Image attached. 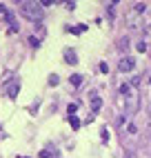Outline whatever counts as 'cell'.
Returning <instances> with one entry per match:
<instances>
[{"label": "cell", "mask_w": 151, "mask_h": 158, "mask_svg": "<svg viewBox=\"0 0 151 158\" xmlns=\"http://www.w3.org/2000/svg\"><path fill=\"white\" fill-rule=\"evenodd\" d=\"M20 14H22L25 18H29V20H34V23L42 20V16H45L40 2H22L20 5Z\"/></svg>", "instance_id": "6da1fadb"}, {"label": "cell", "mask_w": 151, "mask_h": 158, "mask_svg": "<svg viewBox=\"0 0 151 158\" xmlns=\"http://www.w3.org/2000/svg\"><path fill=\"white\" fill-rule=\"evenodd\" d=\"M118 69H120L122 73H127V71H133V69H136V58H131V56H124L120 62H118Z\"/></svg>", "instance_id": "7a4b0ae2"}, {"label": "cell", "mask_w": 151, "mask_h": 158, "mask_svg": "<svg viewBox=\"0 0 151 158\" xmlns=\"http://www.w3.org/2000/svg\"><path fill=\"white\" fill-rule=\"evenodd\" d=\"M89 107H91V111H93V114H98V111H100V107H102V98H100L96 91H91V96H89Z\"/></svg>", "instance_id": "3957f363"}, {"label": "cell", "mask_w": 151, "mask_h": 158, "mask_svg": "<svg viewBox=\"0 0 151 158\" xmlns=\"http://www.w3.org/2000/svg\"><path fill=\"white\" fill-rule=\"evenodd\" d=\"M127 25L131 27V29H138V27H140V14L131 11V14L127 16Z\"/></svg>", "instance_id": "277c9868"}, {"label": "cell", "mask_w": 151, "mask_h": 158, "mask_svg": "<svg viewBox=\"0 0 151 158\" xmlns=\"http://www.w3.org/2000/svg\"><path fill=\"white\" fill-rule=\"evenodd\" d=\"M64 62H67V65H76V62H78V56H76V49H64Z\"/></svg>", "instance_id": "5b68a950"}, {"label": "cell", "mask_w": 151, "mask_h": 158, "mask_svg": "<svg viewBox=\"0 0 151 158\" xmlns=\"http://www.w3.org/2000/svg\"><path fill=\"white\" fill-rule=\"evenodd\" d=\"M18 89H20V80H11V85L7 87V96L9 98H16L18 96Z\"/></svg>", "instance_id": "8992f818"}, {"label": "cell", "mask_w": 151, "mask_h": 158, "mask_svg": "<svg viewBox=\"0 0 151 158\" xmlns=\"http://www.w3.org/2000/svg\"><path fill=\"white\" fill-rule=\"evenodd\" d=\"M138 105H140L138 96H136V94H129V114H136L138 111Z\"/></svg>", "instance_id": "52a82bcc"}, {"label": "cell", "mask_w": 151, "mask_h": 158, "mask_svg": "<svg viewBox=\"0 0 151 158\" xmlns=\"http://www.w3.org/2000/svg\"><path fill=\"white\" fill-rule=\"evenodd\" d=\"M69 80H71V85H73V87H80V85H82V76H78V73H73Z\"/></svg>", "instance_id": "ba28073f"}, {"label": "cell", "mask_w": 151, "mask_h": 158, "mask_svg": "<svg viewBox=\"0 0 151 158\" xmlns=\"http://www.w3.org/2000/svg\"><path fill=\"white\" fill-rule=\"evenodd\" d=\"M69 125H71L73 129H78V127H80V120L76 118V116H69Z\"/></svg>", "instance_id": "9c48e42d"}, {"label": "cell", "mask_w": 151, "mask_h": 158, "mask_svg": "<svg viewBox=\"0 0 151 158\" xmlns=\"http://www.w3.org/2000/svg\"><path fill=\"white\" fill-rule=\"evenodd\" d=\"M29 45H31V47H40V40H38L36 36H29Z\"/></svg>", "instance_id": "30bf717a"}, {"label": "cell", "mask_w": 151, "mask_h": 158, "mask_svg": "<svg viewBox=\"0 0 151 158\" xmlns=\"http://www.w3.org/2000/svg\"><path fill=\"white\" fill-rule=\"evenodd\" d=\"M76 109H78V102H71L69 107H67V111H69V116H73L76 114Z\"/></svg>", "instance_id": "8fae6325"}, {"label": "cell", "mask_w": 151, "mask_h": 158, "mask_svg": "<svg viewBox=\"0 0 151 158\" xmlns=\"http://www.w3.org/2000/svg\"><path fill=\"white\" fill-rule=\"evenodd\" d=\"M49 85H51V87L58 85V76H56V73H51V76H49Z\"/></svg>", "instance_id": "7c38bea8"}, {"label": "cell", "mask_w": 151, "mask_h": 158, "mask_svg": "<svg viewBox=\"0 0 151 158\" xmlns=\"http://www.w3.org/2000/svg\"><path fill=\"white\" fill-rule=\"evenodd\" d=\"M120 94H131V87H129L127 82H122V85H120Z\"/></svg>", "instance_id": "4fadbf2b"}, {"label": "cell", "mask_w": 151, "mask_h": 158, "mask_svg": "<svg viewBox=\"0 0 151 158\" xmlns=\"http://www.w3.org/2000/svg\"><path fill=\"white\" fill-rule=\"evenodd\" d=\"M40 158H56V156H53L49 149H45V152H40Z\"/></svg>", "instance_id": "5bb4252c"}, {"label": "cell", "mask_w": 151, "mask_h": 158, "mask_svg": "<svg viewBox=\"0 0 151 158\" xmlns=\"http://www.w3.org/2000/svg\"><path fill=\"white\" fill-rule=\"evenodd\" d=\"M140 80H142L140 76H133V78H131V87H138V85H140Z\"/></svg>", "instance_id": "9a60e30c"}, {"label": "cell", "mask_w": 151, "mask_h": 158, "mask_svg": "<svg viewBox=\"0 0 151 158\" xmlns=\"http://www.w3.org/2000/svg\"><path fill=\"white\" fill-rule=\"evenodd\" d=\"M118 49H122V51L127 49V38H120V45H118Z\"/></svg>", "instance_id": "2e32d148"}, {"label": "cell", "mask_w": 151, "mask_h": 158, "mask_svg": "<svg viewBox=\"0 0 151 158\" xmlns=\"http://www.w3.org/2000/svg\"><path fill=\"white\" fill-rule=\"evenodd\" d=\"M136 49H138V51H147V45H145V43H138Z\"/></svg>", "instance_id": "e0dca14e"}, {"label": "cell", "mask_w": 151, "mask_h": 158, "mask_svg": "<svg viewBox=\"0 0 151 158\" xmlns=\"http://www.w3.org/2000/svg\"><path fill=\"white\" fill-rule=\"evenodd\" d=\"M100 71L107 73V71H109V65H107V62H102V65H100Z\"/></svg>", "instance_id": "ac0fdd59"}, {"label": "cell", "mask_w": 151, "mask_h": 158, "mask_svg": "<svg viewBox=\"0 0 151 158\" xmlns=\"http://www.w3.org/2000/svg\"><path fill=\"white\" fill-rule=\"evenodd\" d=\"M0 14H5V16L9 14V11H7V7H5V5H0Z\"/></svg>", "instance_id": "d6986e66"}, {"label": "cell", "mask_w": 151, "mask_h": 158, "mask_svg": "<svg viewBox=\"0 0 151 158\" xmlns=\"http://www.w3.org/2000/svg\"><path fill=\"white\" fill-rule=\"evenodd\" d=\"M18 158H27V156H18Z\"/></svg>", "instance_id": "ffe728a7"}]
</instances>
